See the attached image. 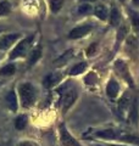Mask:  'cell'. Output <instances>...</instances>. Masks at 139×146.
Masks as SVG:
<instances>
[{
  "label": "cell",
  "instance_id": "1",
  "mask_svg": "<svg viewBox=\"0 0 139 146\" xmlns=\"http://www.w3.org/2000/svg\"><path fill=\"white\" fill-rule=\"evenodd\" d=\"M18 94L21 98L22 107L29 108L34 105L37 100V90L31 83H22L18 86Z\"/></svg>",
  "mask_w": 139,
  "mask_h": 146
},
{
  "label": "cell",
  "instance_id": "2",
  "mask_svg": "<svg viewBox=\"0 0 139 146\" xmlns=\"http://www.w3.org/2000/svg\"><path fill=\"white\" fill-rule=\"evenodd\" d=\"M32 42H33V35H29V36H27V38L22 39L21 42L12 49V51L9 55V58H10V60H15V58L26 56V54L28 52V50L31 48Z\"/></svg>",
  "mask_w": 139,
  "mask_h": 146
},
{
  "label": "cell",
  "instance_id": "3",
  "mask_svg": "<svg viewBox=\"0 0 139 146\" xmlns=\"http://www.w3.org/2000/svg\"><path fill=\"white\" fill-rule=\"evenodd\" d=\"M59 133H60V141H61L62 146H82L80 141H77L70 134V131L67 130V128L63 123L59 125Z\"/></svg>",
  "mask_w": 139,
  "mask_h": 146
},
{
  "label": "cell",
  "instance_id": "4",
  "mask_svg": "<svg viewBox=\"0 0 139 146\" xmlns=\"http://www.w3.org/2000/svg\"><path fill=\"white\" fill-rule=\"evenodd\" d=\"M115 70L123 78V80H126L129 85H131V86L134 85L133 79H132V77H131V73H129V70H128V67L126 65V62L121 61V60H117V61L115 62Z\"/></svg>",
  "mask_w": 139,
  "mask_h": 146
},
{
  "label": "cell",
  "instance_id": "5",
  "mask_svg": "<svg viewBox=\"0 0 139 146\" xmlns=\"http://www.w3.org/2000/svg\"><path fill=\"white\" fill-rule=\"evenodd\" d=\"M93 29V26L90 25H83L80 27H76L73 28L68 34V38L70 39H78V38H82V36L87 35L89 32Z\"/></svg>",
  "mask_w": 139,
  "mask_h": 146
},
{
  "label": "cell",
  "instance_id": "6",
  "mask_svg": "<svg viewBox=\"0 0 139 146\" xmlns=\"http://www.w3.org/2000/svg\"><path fill=\"white\" fill-rule=\"evenodd\" d=\"M18 38H20V33H11L0 36V50H5L10 48Z\"/></svg>",
  "mask_w": 139,
  "mask_h": 146
},
{
  "label": "cell",
  "instance_id": "7",
  "mask_svg": "<svg viewBox=\"0 0 139 146\" xmlns=\"http://www.w3.org/2000/svg\"><path fill=\"white\" fill-rule=\"evenodd\" d=\"M76 99H77V93L75 90H70L65 94V96L62 99V112L63 113H66L68 111V108L75 104Z\"/></svg>",
  "mask_w": 139,
  "mask_h": 146
},
{
  "label": "cell",
  "instance_id": "8",
  "mask_svg": "<svg viewBox=\"0 0 139 146\" xmlns=\"http://www.w3.org/2000/svg\"><path fill=\"white\" fill-rule=\"evenodd\" d=\"M120 93V85L115 79H110V82L108 83V86H106V94L110 99H116L117 95Z\"/></svg>",
  "mask_w": 139,
  "mask_h": 146
},
{
  "label": "cell",
  "instance_id": "9",
  "mask_svg": "<svg viewBox=\"0 0 139 146\" xmlns=\"http://www.w3.org/2000/svg\"><path fill=\"white\" fill-rule=\"evenodd\" d=\"M132 95L129 93L123 94V96L118 100V111L120 113H124L131 106V102H132Z\"/></svg>",
  "mask_w": 139,
  "mask_h": 146
},
{
  "label": "cell",
  "instance_id": "10",
  "mask_svg": "<svg viewBox=\"0 0 139 146\" xmlns=\"http://www.w3.org/2000/svg\"><path fill=\"white\" fill-rule=\"evenodd\" d=\"M138 106H139V99L136 96L132 99L131 106H129V119L134 124H137L138 121Z\"/></svg>",
  "mask_w": 139,
  "mask_h": 146
},
{
  "label": "cell",
  "instance_id": "11",
  "mask_svg": "<svg viewBox=\"0 0 139 146\" xmlns=\"http://www.w3.org/2000/svg\"><path fill=\"white\" fill-rule=\"evenodd\" d=\"M6 102H7L9 108H10L12 112H16L17 111V108H18V101H17V96H16L15 90H10V91H9V94L6 95Z\"/></svg>",
  "mask_w": 139,
  "mask_h": 146
},
{
  "label": "cell",
  "instance_id": "12",
  "mask_svg": "<svg viewBox=\"0 0 139 146\" xmlns=\"http://www.w3.org/2000/svg\"><path fill=\"white\" fill-rule=\"evenodd\" d=\"M95 135L100 139H106V140H112V139H118L117 131L114 129H104V130H98L95 131Z\"/></svg>",
  "mask_w": 139,
  "mask_h": 146
},
{
  "label": "cell",
  "instance_id": "13",
  "mask_svg": "<svg viewBox=\"0 0 139 146\" xmlns=\"http://www.w3.org/2000/svg\"><path fill=\"white\" fill-rule=\"evenodd\" d=\"M59 82H60V76H57L56 73H49V74L44 78L43 84H44L45 88H51V86H54L55 84H57Z\"/></svg>",
  "mask_w": 139,
  "mask_h": 146
},
{
  "label": "cell",
  "instance_id": "14",
  "mask_svg": "<svg viewBox=\"0 0 139 146\" xmlns=\"http://www.w3.org/2000/svg\"><path fill=\"white\" fill-rule=\"evenodd\" d=\"M94 13H95L96 17L100 18V20H103V21H105L109 16L108 7H106L105 5H96L95 9H94Z\"/></svg>",
  "mask_w": 139,
  "mask_h": 146
},
{
  "label": "cell",
  "instance_id": "15",
  "mask_svg": "<svg viewBox=\"0 0 139 146\" xmlns=\"http://www.w3.org/2000/svg\"><path fill=\"white\" fill-rule=\"evenodd\" d=\"M120 20H121V13H120L118 9L116 6H112V9H111V13H110V23H111V26L116 27L120 23Z\"/></svg>",
  "mask_w": 139,
  "mask_h": 146
},
{
  "label": "cell",
  "instance_id": "16",
  "mask_svg": "<svg viewBox=\"0 0 139 146\" xmlns=\"http://www.w3.org/2000/svg\"><path fill=\"white\" fill-rule=\"evenodd\" d=\"M41 56V45H38L35 49L32 50V52L29 54V58H28V63L29 66L34 65V63L39 60V57Z\"/></svg>",
  "mask_w": 139,
  "mask_h": 146
},
{
  "label": "cell",
  "instance_id": "17",
  "mask_svg": "<svg viewBox=\"0 0 139 146\" xmlns=\"http://www.w3.org/2000/svg\"><path fill=\"white\" fill-rule=\"evenodd\" d=\"M15 72H16V66L13 63H9V65L4 66L3 68H0V76H4V77H10Z\"/></svg>",
  "mask_w": 139,
  "mask_h": 146
},
{
  "label": "cell",
  "instance_id": "18",
  "mask_svg": "<svg viewBox=\"0 0 139 146\" xmlns=\"http://www.w3.org/2000/svg\"><path fill=\"white\" fill-rule=\"evenodd\" d=\"M86 70H87V63L86 62H80V63H77V65H75L71 68L70 74L71 76H78V74H81V73L84 72Z\"/></svg>",
  "mask_w": 139,
  "mask_h": 146
},
{
  "label": "cell",
  "instance_id": "19",
  "mask_svg": "<svg viewBox=\"0 0 139 146\" xmlns=\"http://www.w3.org/2000/svg\"><path fill=\"white\" fill-rule=\"evenodd\" d=\"M27 125V116L25 115H20L16 119H15V128L17 130H23Z\"/></svg>",
  "mask_w": 139,
  "mask_h": 146
},
{
  "label": "cell",
  "instance_id": "20",
  "mask_svg": "<svg viewBox=\"0 0 139 146\" xmlns=\"http://www.w3.org/2000/svg\"><path fill=\"white\" fill-rule=\"evenodd\" d=\"M63 3H65V0H49V6H50L51 12H54V13L59 12L61 10Z\"/></svg>",
  "mask_w": 139,
  "mask_h": 146
},
{
  "label": "cell",
  "instance_id": "21",
  "mask_svg": "<svg viewBox=\"0 0 139 146\" xmlns=\"http://www.w3.org/2000/svg\"><path fill=\"white\" fill-rule=\"evenodd\" d=\"M10 12H11V5H10V3L6 1V0H3V1H0V17L7 16Z\"/></svg>",
  "mask_w": 139,
  "mask_h": 146
},
{
  "label": "cell",
  "instance_id": "22",
  "mask_svg": "<svg viewBox=\"0 0 139 146\" xmlns=\"http://www.w3.org/2000/svg\"><path fill=\"white\" fill-rule=\"evenodd\" d=\"M72 52H73V50H72V49L67 50V51H66V52H63L62 56H61V57H59L57 60L55 61L54 63H55V65H56V66H60V65H62V63L67 62V61L70 60V58L72 57Z\"/></svg>",
  "mask_w": 139,
  "mask_h": 146
},
{
  "label": "cell",
  "instance_id": "23",
  "mask_svg": "<svg viewBox=\"0 0 139 146\" xmlns=\"http://www.w3.org/2000/svg\"><path fill=\"white\" fill-rule=\"evenodd\" d=\"M131 20H132L133 29L136 31V33L139 34V12H136V11L131 12Z\"/></svg>",
  "mask_w": 139,
  "mask_h": 146
},
{
  "label": "cell",
  "instance_id": "24",
  "mask_svg": "<svg viewBox=\"0 0 139 146\" xmlns=\"http://www.w3.org/2000/svg\"><path fill=\"white\" fill-rule=\"evenodd\" d=\"M127 33H128V27H127L126 25H123V26L120 27L118 32H117V43L122 42L123 38L127 35Z\"/></svg>",
  "mask_w": 139,
  "mask_h": 146
},
{
  "label": "cell",
  "instance_id": "25",
  "mask_svg": "<svg viewBox=\"0 0 139 146\" xmlns=\"http://www.w3.org/2000/svg\"><path fill=\"white\" fill-rule=\"evenodd\" d=\"M93 11V7L89 5V4H82V5L78 7V12L81 13V15H89V13Z\"/></svg>",
  "mask_w": 139,
  "mask_h": 146
},
{
  "label": "cell",
  "instance_id": "26",
  "mask_svg": "<svg viewBox=\"0 0 139 146\" xmlns=\"http://www.w3.org/2000/svg\"><path fill=\"white\" fill-rule=\"evenodd\" d=\"M118 139L122 140V141H128V143L139 145V138H137V136H134V135H123V136H121V138H118Z\"/></svg>",
  "mask_w": 139,
  "mask_h": 146
},
{
  "label": "cell",
  "instance_id": "27",
  "mask_svg": "<svg viewBox=\"0 0 139 146\" xmlns=\"http://www.w3.org/2000/svg\"><path fill=\"white\" fill-rule=\"evenodd\" d=\"M86 83L87 84H95L96 83V76L94 73H89L87 77H86Z\"/></svg>",
  "mask_w": 139,
  "mask_h": 146
},
{
  "label": "cell",
  "instance_id": "28",
  "mask_svg": "<svg viewBox=\"0 0 139 146\" xmlns=\"http://www.w3.org/2000/svg\"><path fill=\"white\" fill-rule=\"evenodd\" d=\"M95 50H96V44H92L87 50V55L88 56H92V55L95 52Z\"/></svg>",
  "mask_w": 139,
  "mask_h": 146
},
{
  "label": "cell",
  "instance_id": "29",
  "mask_svg": "<svg viewBox=\"0 0 139 146\" xmlns=\"http://www.w3.org/2000/svg\"><path fill=\"white\" fill-rule=\"evenodd\" d=\"M18 146H38V145L31 140H25V141H22V143H20Z\"/></svg>",
  "mask_w": 139,
  "mask_h": 146
},
{
  "label": "cell",
  "instance_id": "30",
  "mask_svg": "<svg viewBox=\"0 0 139 146\" xmlns=\"http://www.w3.org/2000/svg\"><path fill=\"white\" fill-rule=\"evenodd\" d=\"M132 3L134 4V5H137V6H139V0H132Z\"/></svg>",
  "mask_w": 139,
  "mask_h": 146
},
{
  "label": "cell",
  "instance_id": "31",
  "mask_svg": "<svg viewBox=\"0 0 139 146\" xmlns=\"http://www.w3.org/2000/svg\"><path fill=\"white\" fill-rule=\"evenodd\" d=\"M109 146H128V145H117V144H109Z\"/></svg>",
  "mask_w": 139,
  "mask_h": 146
},
{
  "label": "cell",
  "instance_id": "32",
  "mask_svg": "<svg viewBox=\"0 0 139 146\" xmlns=\"http://www.w3.org/2000/svg\"><path fill=\"white\" fill-rule=\"evenodd\" d=\"M81 1H84L86 3V1H95V0H81Z\"/></svg>",
  "mask_w": 139,
  "mask_h": 146
},
{
  "label": "cell",
  "instance_id": "33",
  "mask_svg": "<svg viewBox=\"0 0 139 146\" xmlns=\"http://www.w3.org/2000/svg\"><path fill=\"white\" fill-rule=\"evenodd\" d=\"M120 1H122V3H123V1H124V0H120Z\"/></svg>",
  "mask_w": 139,
  "mask_h": 146
},
{
  "label": "cell",
  "instance_id": "34",
  "mask_svg": "<svg viewBox=\"0 0 139 146\" xmlns=\"http://www.w3.org/2000/svg\"><path fill=\"white\" fill-rule=\"evenodd\" d=\"M98 146H104V145H98Z\"/></svg>",
  "mask_w": 139,
  "mask_h": 146
}]
</instances>
